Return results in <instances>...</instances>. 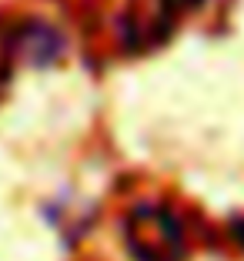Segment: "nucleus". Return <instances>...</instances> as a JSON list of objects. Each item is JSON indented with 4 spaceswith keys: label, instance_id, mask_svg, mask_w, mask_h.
Segmentation results:
<instances>
[{
    "label": "nucleus",
    "instance_id": "20e7f679",
    "mask_svg": "<svg viewBox=\"0 0 244 261\" xmlns=\"http://www.w3.org/2000/svg\"><path fill=\"white\" fill-rule=\"evenodd\" d=\"M231 231H234V238H237V245L244 248V221H234V224H231Z\"/></svg>",
    "mask_w": 244,
    "mask_h": 261
},
{
    "label": "nucleus",
    "instance_id": "f257e3e1",
    "mask_svg": "<svg viewBox=\"0 0 244 261\" xmlns=\"http://www.w3.org/2000/svg\"><path fill=\"white\" fill-rule=\"evenodd\" d=\"M124 241L134 261H184L187 238L181 218L160 201H141L124 218Z\"/></svg>",
    "mask_w": 244,
    "mask_h": 261
},
{
    "label": "nucleus",
    "instance_id": "7ed1b4c3",
    "mask_svg": "<svg viewBox=\"0 0 244 261\" xmlns=\"http://www.w3.org/2000/svg\"><path fill=\"white\" fill-rule=\"evenodd\" d=\"M201 0H154V17L147 23L154 27V34H164V31H171V23L177 20L181 14H187V10H194Z\"/></svg>",
    "mask_w": 244,
    "mask_h": 261
},
{
    "label": "nucleus",
    "instance_id": "f03ea898",
    "mask_svg": "<svg viewBox=\"0 0 244 261\" xmlns=\"http://www.w3.org/2000/svg\"><path fill=\"white\" fill-rule=\"evenodd\" d=\"M4 40H7L10 57L31 64V67H47V64H53L57 57H61V50H64L61 34L53 31L50 23H44V20L17 23V27H10V34Z\"/></svg>",
    "mask_w": 244,
    "mask_h": 261
}]
</instances>
